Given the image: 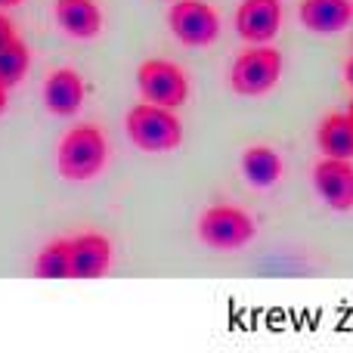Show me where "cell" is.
Here are the masks:
<instances>
[{
  "instance_id": "6da1fadb",
  "label": "cell",
  "mask_w": 353,
  "mask_h": 353,
  "mask_svg": "<svg viewBox=\"0 0 353 353\" xmlns=\"http://www.w3.org/2000/svg\"><path fill=\"white\" fill-rule=\"evenodd\" d=\"M109 161V143L97 124H74L56 149V171L72 183H87L103 174Z\"/></svg>"
},
{
  "instance_id": "7a4b0ae2",
  "label": "cell",
  "mask_w": 353,
  "mask_h": 353,
  "mask_svg": "<svg viewBox=\"0 0 353 353\" xmlns=\"http://www.w3.org/2000/svg\"><path fill=\"white\" fill-rule=\"evenodd\" d=\"M124 130H128V140L140 152H152V155L174 152L183 143V121L176 118V112L165 109V105L146 103V99L128 112Z\"/></svg>"
},
{
  "instance_id": "3957f363",
  "label": "cell",
  "mask_w": 353,
  "mask_h": 353,
  "mask_svg": "<svg viewBox=\"0 0 353 353\" xmlns=\"http://www.w3.org/2000/svg\"><path fill=\"white\" fill-rule=\"evenodd\" d=\"M282 53L270 43H251L236 56L230 68V87L239 97H263L282 78Z\"/></svg>"
},
{
  "instance_id": "277c9868",
  "label": "cell",
  "mask_w": 353,
  "mask_h": 353,
  "mask_svg": "<svg viewBox=\"0 0 353 353\" xmlns=\"http://www.w3.org/2000/svg\"><path fill=\"white\" fill-rule=\"evenodd\" d=\"M199 239L211 251H239L254 239V220L236 205H211L199 217Z\"/></svg>"
},
{
  "instance_id": "5b68a950",
  "label": "cell",
  "mask_w": 353,
  "mask_h": 353,
  "mask_svg": "<svg viewBox=\"0 0 353 353\" xmlns=\"http://www.w3.org/2000/svg\"><path fill=\"white\" fill-rule=\"evenodd\" d=\"M137 87L146 103L165 105V109H180L189 99V78L176 62L171 59H146L137 68Z\"/></svg>"
},
{
  "instance_id": "8992f818",
  "label": "cell",
  "mask_w": 353,
  "mask_h": 353,
  "mask_svg": "<svg viewBox=\"0 0 353 353\" xmlns=\"http://www.w3.org/2000/svg\"><path fill=\"white\" fill-rule=\"evenodd\" d=\"M168 25L183 47H211L220 37V16L208 0H176Z\"/></svg>"
},
{
  "instance_id": "52a82bcc",
  "label": "cell",
  "mask_w": 353,
  "mask_h": 353,
  "mask_svg": "<svg viewBox=\"0 0 353 353\" xmlns=\"http://www.w3.org/2000/svg\"><path fill=\"white\" fill-rule=\"evenodd\" d=\"M313 186L323 201L338 214L353 211V159H323L313 165Z\"/></svg>"
},
{
  "instance_id": "ba28073f",
  "label": "cell",
  "mask_w": 353,
  "mask_h": 353,
  "mask_svg": "<svg viewBox=\"0 0 353 353\" xmlns=\"http://www.w3.org/2000/svg\"><path fill=\"white\" fill-rule=\"evenodd\" d=\"M282 0H242L236 10V31L248 43H270L279 34Z\"/></svg>"
},
{
  "instance_id": "9c48e42d",
  "label": "cell",
  "mask_w": 353,
  "mask_h": 353,
  "mask_svg": "<svg viewBox=\"0 0 353 353\" xmlns=\"http://www.w3.org/2000/svg\"><path fill=\"white\" fill-rule=\"evenodd\" d=\"M112 242L103 232H81L72 239V279H103L112 270Z\"/></svg>"
},
{
  "instance_id": "30bf717a",
  "label": "cell",
  "mask_w": 353,
  "mask_h": 353,
  "mask_svg": "<svg viewBox=\"0 0 353 353\" xmlns=\"http://www.w3.org/2000/svg\"><path fill=\"white\" fill-rule=\"evenodd\" d=\"M87 99V84L74 68H56L43 84V105L56 118H74Z\"/></svg>"
},
{
  "instance_id": "8fae6325",
  "label": "cell",
  "mask_w": 353,
  "mask_h": 353,
  "mask_svg": "<svg viewBox=\"0 0 353 353\" xmlns=\"http://www.w3.org/2000/svg\"><path fill=\"white\" fill-rule=\"evenodd\" d=\"M56 25L74 41H93L103 31V10L97 0H56Z\"/></svg>"
},
{
  "instance_id": "7c38bea8",
  "label": "cell",
  "mask_w": 353,
  "mask_h": 353,
  "mask_svg": "<svg viewBox=\"0 0 353 353\" xmlns=\"http://www.w3.org/2000/svg\"><path fill=\"white\" fill-rule=\"evenodd\" d=\"M301 22L313 34H335L353 19V0H301Z\"/></svg>"
},
{
  "instance_id": "4fadbf2b",
  "label": "cell",
  "mask_w": 353,
  "mask_h": 353,
  "mask_svg": "<svg viewBox=\"0 0 353 353\" xmlns=\"http://www.w3.org/2000/svg\"><path fill=\"white\" fill-rule=\"evenodd\" d=\"M282 171H285L282 155L273 146L257 143V146H248L242 152V174L254 189H273L282 180Z\"/></svg>"
},
{
  "instance_id": "5bb4252c",
  "label": "cell",
  "mask_w": 353,
  "mask_h": 353,
  "mask_svg": "<svg viewBox=\"0 0 353 353\" xmlns=\"http://www.w3.org/2000/svg\"><path fill=\"white\" fill-rule=\"evenodd\" d=\"M316 146L332 159H353V118L329 112L316 128Z\"/></svg>"
},
{
  "instance_id": "9a60e30c",
  "label": "cell",
  "mask_w": 353,
  "mask_h": 353,
  "mask_svg": "<svg viewBox=\"0 0 353 353\" xmlns=\"http://www.w3.org/2000/svg\"><path fill=\"white\" fill-rule=\"evenodd\" d=\"M37 279H72V239H53L34 257Z\"/></svg>"
},
{
  "instance_id": "2e32d148",
  "label": "cell",
  "mask_w": 353,
  "mask_h": 353,
  "mask_svg": "<svg viewBox=\"0 0 353 353\" xmlns=\"http://www.w3.org/2000/svg\"><path fill=\"white\" fill-rule=\"evenodd\" d=\"M31 68V50L22 37H12L6 47H0V84L3 87H19Z\"/></svg>"
},
{
  "instance_id": "e0dca14e",
  "label": "cell",
  "mask_w": 353,
  "mask_h": 353,
  "mask_svg": "<svg viewBox=\"0 0 353 353\" xmlns=\"http://www.w3.org/2000/svg\"><path fill=\"white\" fill-rule=\"evenodd\" d=\"M12 37H16V25H12V19L6 12H0V47H6Z\"/></svg>"
},
{
  "instance_id": "ac0fdd59",
  "label": "cell",
  "mask_w": 353,
  "mask_h": 353,
  "mask_svg": "<svg viewBox=\"0 0 353 353\" xmlns=\"http://www.w3.org/2000/svg\"><path fill=\"white\" fill-rule=\"evenodd\" d=\"M6 105H10V87L0 84V115L6 112Z\"/></svg>"
},
{
  "instance_id": "d6986e66",
  "label": "cell",
  "mask_w": 353,
  "mask_h": 353,
  "mask_svg": "<svg viewBox=\"0 0 353 353\" xmlns=\"http://www.w3.org/2000/svg\"><path fill=\"white\" fill-rule=\"evenodd\" d=\"M344 81H347V87L353 90V56L347 59V65H344Z\"/></svg>"
},
{
  "instance_id": "ffe728a7",
  "label": "cell",
  "mask_w": 353,
  "mask_h": 353,
  "mask_svg": "<svg viewBox=\"0 0 353 353\" xmlns=\"http://www.w3.org/2000/svg\"><path fill=\"white\" fill-rule=\"evenodd\" d=\"M22 0H0V10H10V6H19Z\"/></svg>"
},
{
  "instance_id": "44dd1931",
  "label": "cell",
  "mask_w": 353,
  "mask_h": 353,
  "mask_svg": "<svg viewBox=\"0 0 353 353\" xmlns=\"http://www.w3.org/2000/svg\"><path fill=\"white\" fill-rule=\"evenodd\" d=\"M347 115H350V118H353V103H350V109H347Z\"/></svg>"
}]
</instances>
